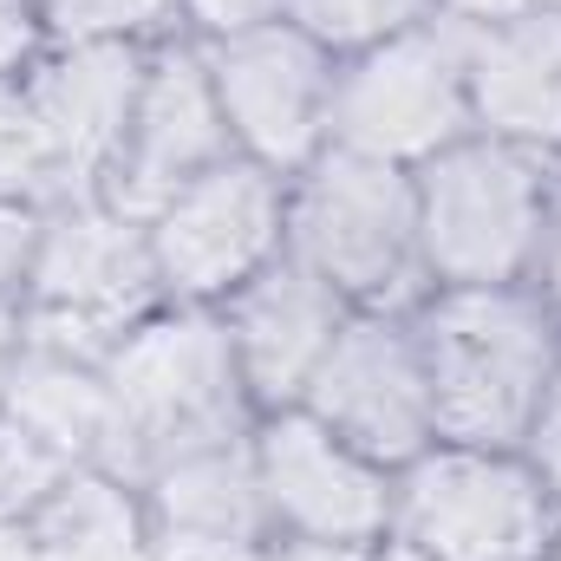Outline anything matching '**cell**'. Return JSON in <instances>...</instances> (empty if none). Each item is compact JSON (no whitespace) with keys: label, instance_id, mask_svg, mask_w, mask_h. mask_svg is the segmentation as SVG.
I'll return each mask as SVG.
<instances>
[{"label":"cell","instance_id":"cell-1","mask_svg":"<svg viewBox=\"0 0 561 561\" xmlns=\"http://www.w3.org/2000/svg\"><path fill=\"white\" fill-rule=\"evenodd\" d=\"M431 419L444 444L523 450L561 366V320L529 287H431L412 307Z\"/></svg>","mask_w":561,"mask_h":561},{"label":"cell","instance_id":"cell-2","mask_svg":"<svg viewBox=\"0 0 561 561\" xmlns=\"http://www.w3.org/2000/svg\"><path fill=\"white\" fill-rule=\"evenodd\" d=\"M287 255H300L359 313L419 307V176L327 144L287 196Z\"/></svg>","mask_w":561,"mask_h":561},{"label":"cell","instance_id":"cell-3","mask_svg":"<svg viewBox=\"0 0 561 561\" xmlns=\"http://www.w3.org/2000/svg\"><path fill=\"white\" fill-rule=\"evenodd\" d=\"M419 176V249L431 287H523L542 262L556 203L536 150L470 131Z\"/></svg>","mask_w":561,"mask_h":561},{"label":"cell","instance_id":"cell-4","mask_svg":"<svg viewBox=\"0 0 561 561\" xmlns=\"http://www.w3.org/2000/svg\"><path fill=\"white\" fill-rule=\"evenodd\" d=\"M105 373L138 450V483L150 463L176 450L249 437L255 399L242 386V366L216 307H190V300L157 307L105 353Z\"/></svg>","mask_w":561,"mask_h":561},{"label":"cell","instance_id":"cell-5","mask_svg":"<svg viewBox=\"0 0 561 561\" xmlns=\"http://www.w3.org/2000/svg\"><path fill=\"white\" fill-rule=\"evenodd\" d=\"M163 300L170 294H163L144 222L118 216L99 196H66L46 209L39 255H33L26 294H20L26 340L105 359Z\"/></svg>","mask_w":561,"mask_h":561},{"label":"cell","instance_id":"cell-6","mask_svg":"<svg viewBox=\"0 0 561 561\" xmlns=\"http://www.w3.org/2000/svg\"><path fill=\"white\" fill-rule=\"evenodd\" d=\"M477 131L470 112V26L431 13L419 26L346 53L333 72V144L419 170Z\"/></svg>","mask_w":561,"mask_h":561},{"label":"cell","instance_id":"cell-7","mask_svg":"<svg viewBox=\"0 0 561 561\" xmlns=\"http://www.w3.org/2000/svg\"><path fill=\"white\" fill-rule=\"evenodd\" d=\"M556 496L523 450L431 444L392 483V536L431 561H549Z\"/></svg>","mask_w":561,"mask_h":561},{"label":"cell","instance_id":"cell-8","mask_svg":"<svg viewBox=\"0 0 561 561\" xmlns=\"http://www.w3.org/2000/svg\"><path fill=\"white\" fill-rule=\"evenodd\" d=\"M216 105L229 118L236 157L300 176L327 144H333V72L340 59L300 33L294 20H268L229 39H203Z\"/></svg>","mask_w":561,"mask_h":561},{"label":"cell","instance_id":"cell-9","mask_svg":"<svg viewBox=\"0 0 561 561\" xmlns=\"http://www.w3.org/2000/svg\"><path fill=\"white\" fill-rule=\"evenodd\" d=\"M150 255L170 300L222 307L249 275H262L287 249V190L275 170L249 157H222L216 170L190 176L150 222Z\"/></svg>","mask_w":561,"mask_h":561},{"label":"cell","instance_id":"cell-10","mask_svg":"<svg viewBox=\"0 0 561 561\" xmlns=\"http://www.w3.org/2000/svg\"><path fill=\"white\" fill-rule=\"evenodd\" d=\"M300 412L346 437L359 457L405 470L437 444L412 313H353L300 392Z\"/></svg>","mask_w":561,"mask_h":561},{"label":"cell","instance_id":"cell-11","mask_svg":"<svg viewBox=\"0 0 561 561\" xmlns=\"http://www.w3.org/2000/svg\"><path fill=\"white\" fill-rule=\"evenodd\" d=\"M249 444H255V477H262L268 523L280 536L346 542V549H379L392 536V483H399V470L359 457L346 437H333L300 405L262 412Z\"/></svg>","mask_w":561,"mask_h":561},{"label":"cell","instance_id":"cell-12","mask_svg":"<svg viewBox=\"0 0 561 561\" xmlns=\"http://www.w3.org/2000/svg\"><path fill=\"white\" fill-rule=\"evenodd\" d=\"M222 157H236V138H229L222 105H216V79H209L203 46H190V39L150 46L138 112H131V131H125L112 176L99 183V203H112L131 222H150L190 176L216 170Z\"/></svg>","mask_w":561,"mask_h":561},{"label":"cell","instance_id":"cell-13","mask_svg":"<svg viewBox=\"0 0 561 561\" xmlns=\"http://www.w3.org/2000/svg\"><path fill=\"white\" fill-rule=\"evenodd\" d=\"M216 313L229 327V346H236V366H242V386H249L255 412H287V405H300L307 379L320 373L327 346L340 340V327L359 307H346L300 255L280 249L275 262L242 280Z\"/></svg>","mask_w":561,"mask_h":561},{"label":"cell","instance_id":"cell-14","mask_svg":"<svg viewBox=\"0 0 561 561\" xmlns=\"http://www.w3.org/2000/svg\"><path fill=\"white\" fill-rule=\"evenodd\" d=\"M144 66H150L144 46H53L26 66V92L53 150L59 203L99 196V183L112 176L131 112H138Z\"/></svg>","mask_w":561,"mask_h":561},{"label":"cell","instance_id":"cell-15","mask_svg":"<svg viewBox=\"0 0 561 561\" xmlns=\"http://www.w3.org/2000/svg\"><path fill=\"white\" fill-rule=\"evenodd\" d=\"M0 412L13 424H26L39 444H53L72 470H112V477L138 483V450H131V431H125L105 359L26 340L13 373H7Z\"/></svg>","mask_w":561,"mask_h":561},{"label":"cell","instance_id":"cell-16","mask_svg":"<svg viewBox=\"0 0 561 561\" xmlns=\"http://www.w3.org/2000/svg\"><path fill=\"white\" fill-rule=\"evenodd\" d=\"M470 112L490 138L561 157V13L470 26Z\"/></svg>","mask_w":561,"mask_h":561},{"label":"cell","instance_id":"cell-17","mask_svg":"<svg viewBox=\"0 0 561 561\" xmlns=\"http://www.w3.org/2000/svg\"><path fill=\"white\" fill-rule=\"evenodd\" d=\"M249 437L196 444V450H176V457L150 463L138 483L150 529H176V536H268L275 523H268V503H262V477H255V444Z\"/></svg>","mask_w":561,"mask_h":561},{"label":"cell","instance_id":"cell-18","mask_svg":"<svg viewBox=\"0 0 561 561\" xmlns=\"http://www.w3.org/2000/svg\"><path fill=\"white\" fill-rule=\"evenodd\" d=\"M26 523L33 561H157L144 490L112 470H72Z\"/></svg>","mask_w":561,"mask_h":561},{"label":"cell","instance_id":"cell-19","mask_svg":"<svg viewBox=\"0 0 561 561\" xmlns=\"http://www.w3.org/2000/svg\"><path fill=\"white\" fill-rule=\"evenodd\" d=\"M53 46H163L183 0H39Z\"/></svg>","mask_w":561,"mask_h":561},{"label":"cell","instance_id":"cell-20","mask_svg":"<svg viewBox=\"0 0 561 561\" xmlns=\"http://www.w3.org/2000/svg\"><path fill=\"white\" fill-rule=\"evenodd\" d=\"M0 203H39V209L59 203L53 150H46V131H39L26 72L0 79Z\"/></svg>","mask_w":561,"mask_h":561},{"label":"cell","instance_id":"cell-21","mask_svg":"<svg viewBox=\"0 0 561 561\" xmlns=\"http://www.w3.org/2000/svg\"><path fill=\"white\" fill-rule=\"evenodd\" d=\"M431 13H437V0H287V20L300 33H313L333 59L366 53V46L431 20Z\"/></svg>","mask_w":561,"mask_h":561},{"label":"cell","instance_id":"cell-22","mask_svg":"<svg viewBox=\"0 0 561 561\" xmlns=\"http://www.w3.org/2000/svg\"><path fill=\"white\" fill-rule=\"evenodd\" d=\"M66 477H72V463H66L53 444H39L26 424H13L7 412H0V510L33 516Z\"/></svg>","mask_w":561,"mask_h":561},{"label":"cell","instance_id":"cell-23","mask_svg":"<svg viewBox=\"0 0 561 561\" xmlns=\"http://www.w3.org/2000/svg\"><path fill=\"white\" fill-rule=\"evenodd\" d=\"M39 229H46L39 203H0V300L26 294L33 255H39Z\"/></svg>","mask_w":561,"mask_h":561},{"label":"cell","instance_id":"cell-24","mask_svg":"<svg viewBox=\"0 0 561 561\" xmlns=\"http://www.w3.org/2000/svg\"><path fill=\"white\" fill-rule=\"evenodd\" d=\"M523 457H529V470L542 477V490L561 510V366L549 379V392H542V405H536V419H529V431H523Z\"/></svg>","mask_w":561,"mask_h":561},{"label":"cell","instance_id":"cell-25","mask_svg":"<svg viewBox=\"0 0 561 561\" xmlns=\"http://www.w3.org/2000/svg\"><path fill=\"white\" fill-rule=\"evenodd\" d=\"M157 561H268V536H176V529H150Z\"/></svg>","mask_w":561,"mask_h":561},{"label":"cell","instance_id":"cell-26","mask_svg":"<svg viewBox=\"0 0 561 561\" xmlns=\"http://www.w3.org/2000/svg\"><path fill=\"white\" fill-rule=\"evenodd\" d=\"M183 20H190L203 39H229V33L287 20V0H183Z\"/></svg>","mask_w":561,"mask_h":561},{"label":"cell","instance_id":"cell-27","mask_svg":"<svg viewBox=\"0 0 561 561\" xmlns=\"http://www.w3.org/2000/svg\"><path fill=\"white\" fill-rule=\"evenodd\" d=\"M46 46L39 0H0V79H20Z\"/></svg>","mask_w":561,"mask_h":561},{"label":"cell","instance_id":"cell-28","mask_svg":"<svg viewBox=\"0 0 561 561\" xmlns=\"http://www.w3.org/2000/svg\"><path fill=\"white\" fill-rule=\"evenodd\" d=\"M437 13H450L463 26H503V20H529V13H561V0H437Z\"/></svg>","mask_w":561,"mask_h":561},{"label":"cell","instance_id":"cell-29","mask_svg":"<svg viewBox=\"0 0 561 561\" xmlns=\"http://www.w3.org/2000/svg\"><path fill=\"white\" fill-rule=\"evenodd\" d=\"M268 561H373V549H346V542H300L287 536L268 549Z\"/></svg>","mask_w":561,"mask_h":561},{"label":"cell","instance_id":"cell-30","mask_svg":"<svg viewBox=\"0 0 561 561\" xmlns=\"http://www.w3.org/2000/svg\"><path fill=\"white\" fill-rule=\"evenodd\" d=\"M26 346V320H20V300H0V392H7V373Z\"/></svg>","mask_w":561,"mask_h":561},{"label":"cell","instance_id":"cell-31","mask_svg":"<svg viewBox=\"0 0 561 561\" xmlns=\"http://www.w3.org/2000/svg\"><path fill=\"white\" fill-rule=\"evenodd\" d=\"M542 300L556 307V320H561V209H556V222H549V242H542Z\"/></svg>","mask_w":561,"mask_h":561},{"label":"cell","instance_id":"cell-32","mask_svg":"<svg viewBox=\"0 0 561 561\" xmlns=\"http://www.w3.org/2000/svg\"><path fill=\"white\" fill-rule=\"evenodd\" d=\"M0 561H33V523L20 510H0Z\"/></svg>","mask_w":561,"mask_h":561},{"label":"cell","instance_id":"cell-33","mask_svg":"<svg viewBox=\"0 0 561 561\" xmlns=\"http://www.w3.org/2000/svg\"><path fill=\"white\" fill-rule=\"evenodd\" d=\"M373 561H431L424 549H412V542H399V536H386L379 549H373Z\"/></svg>","mask_w":561,"mask_h":561},{"label":"cell","instance_id":"cell-34","mask_svg":"<svg viewBox=\"0 0 561 561\" xmlns=\"http://www.w3.org/2000/svg\"><path fill=\"white\" fill-rule=\"evenodd\" d=\"M549 561H561V529H556V549H549Z\"/></svg>","mask_w":561,"mask_h":561}]
</instances>
